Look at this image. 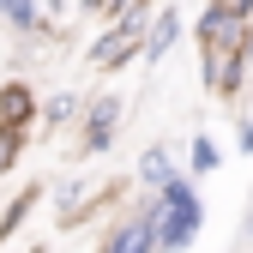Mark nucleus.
I'll return each mask as SVG.
<instances>
[{
  "instance_id": "14",
  "label": "nucleus",
  "mask_w": 253,
  "mask_h": 253,
  "mask_svg": "<svg viewBox=\"0 0 253 253\" xmlns=\"http://www.w3.org/2000/svg\"><path fill=\"white\" fill-rule=\"evenodd\" d=\"M79 12H97V18H109V12H115V0H79Z\"/></svg>"
},
{
  "instance_id": "2",
  "label": "nucleus",
  "mask_w": 253,
  "mask_h": 253,
  "mask_svg": "<svg viewBox=\"0 0 253 253\" xmlns=\"http://www.w3.org/2000/svg\"><path fill=\"white\" fill-rule=\"evenodd\" d=\"M121 126H126V103L115 97V90H90L84 97V115H79V157L84 163H97V157H109L115 151V139H121Z\"/></svg>"
},
{
  "instance_id": "1",
  "label": "nucleus",
  "mask_w": 253,
  "mask_h": 253,
  "mask_svg": "<svg viewBox=\"0 0 253 253\" xmlns=\"http://www.w3.org/2000/svg\"><path fill=\"white\" fill-rule=\"evenodd\" d=\"M157 199V253H187L205 235V199H199V181H169Z\"/></svg>"
},
{
  "instance_id": "11",
  "label": "nucleus",
  "mask_w": 253,
  "mask_h": 253,
  "mask_svg": "<svg viewBox=\"0 0 253 253\" xmlns=\"http://www.w3.org/2000/svg\"><path fill=\"white\" fill-rule=\"evenodd\" d=\"M181 169H187V181L217 175V169H223V151H217V139H211V133H193V139H187V151H181Z\"/></svg>"
},
{
  "instance_id": "15",
  "label": "nucleus",
  "mask_w": 253,
  "mask_h": 253,
  "mask_svg": "<svg viewBox=\"0 0 253 253\" xmlns=\"http://www.w3.org/2000/svg\"><path fill=\"white\" fill-rule=\"evenodd\" d=\"M223 6H229L235 18H253V0H223Z\"/></svg>"
},
{
  "instance_id": "13",
  "label": "nucleus",
  "mask_w": 253,
  "mask_h": 253,
  "mask_svg": "<svg viewBox=\"0 0 253 253\" xmlns=\"http://www.w3.org/2000/svg\"><path fill=\"white\" fill-rule=\"evenodd\" d=\"M235 151H241V157H253V115H241V121H235Z\"/></svg>"
},
{
  "instance_id": "6",
  "label": "nucleus",
  "mask_w": 253,
  "mask_h": 253,
  "mask_svg": "<svg viewBox=\"0 0 253 253\" xmlns=\"http://www.w3.org/2000/svg\"><path fill=\"white\" fill-rule=\"evenodd\" d=\"M37 115H42L37 84L18 79V73H6V79H0V126H12V133H30V126H37Z\"/></svg>"
},
{
  "instance_id": "12",
  "label": "nucleus",
  "mask_w": 253,
  "mask_h": 253,
  "mask_svg": "<svg viewBox=\"0 0 253 253\" xmlns=\"http://www.w3.org/2000/svg\"><path fill=\"white\" fill-rule=\"evenodd\" d=\"M30 151V133H12V126H0V181L18 169V157Z\"/></svg>"
},
{
  "instance_id": "10",
  "label": "nucleus",
  "mask_w": 253,
  "mask_h": 253,
  "mask_svg": "<svg viewBox=\"0 0 253 253\" xmlns=\"http://www.w3.org/2000/svg\"><path fill=\"white\" fill-rule=\"evenodd\" d=\"M42 193H48V187H42V181H30V187H18V193H12L6 205H0V247H6V241L24 229V217L42 205Z\"/></svg>"
},
{
  "instance_id": "18",
  "label": "nucleus",
  "mask_w": 253,
  "mask_h": 253,
  "mask_svg": "<svg viewBox=\"0 0 253 253\" xmlns=\"http://www.w3.org/2000/svg\"><path fill=\"white\" fill-rule=\"evenodd\" d=\"M24 253H48V241H30V247H24Z\"/></svg>"
},
{
  "instance_id": "7",
  "label": "nucleus",
  "mask_w": 253,
  "mask_h": 253,
  "mask_svg": "<svg viewBox=\"0 0 253 253\" xmlns=\"http://www.w3.org/2000/svg\"><path fill=\"white\" fill-rule=\"evenodd\" d=\"M241 37H247V18H235L223 0H205V12L193 24V42L199 48H241Z\"/></svg>"
},
{
  "instance_id": "8",
  "label": "nucleus",
  "mask_w": 253,
  "mask_h": 253,
  "mask_svg": "<svg viewBox=\"0 0 253 253\" xmlns=\"http://www.w3.org/2000/svg\"><path fill=\"white\" fill-rule=\"evenodd\" d=\"M0 30H12V37H48V42H60V30L42 18V0H0Z\"/></svg>"
},
{
  "instance_id": "4",
  "label": "nucleus",
  "mask_w": 253,
  "mask_h": 253,
  "mask_svg": "<svg viewBox=\"0 0 253 253\" xmlns=\"http://www.w3.org/2000/svg\"><path fill=\"white\" fill-rule=\"evenodd\" d=\"M187 37V18H181V6L175 0H163L157 6V18L145 24V48H139V67H163V60L175 54V42Z\"/></svg>"
},
{
  "instance_id": "17",
  "label": "nucleus",
  "mask_w": 253,
  "mask_h": 253,
  "mask_svg": "<svg viewBox=\"0 0 253 253\" xmlns=\"http://www.w3.org/2000/svg\"><path fill=\"white\" fill-rule=\"evenodd\" d=\"M241 235H247V241H253V205H247V217H241Z\"/></svg>"
},
{
  "instance_id": "5",
  "label": "nucleus",
  "mask_w": 253,
  "mask_h": 253,
  "mask_svg": "<svg viewBox=\"0 0 253 253\" xmlns=\"http://www.w3.org/2000/svg\"><path fill=\"white\" fill-rule=\"evenodd\" d=\"M187 169H181V157H175V145L169 139H151L145 151H139V163H133V187L139 193H163L169 181H181Z\"/></svg>"
},
{
  "instance_id": "3",
  "label": "nucleus",
  "mask_w": 253,
  "mask_h": 253,
  "mask_svg": "<svg viewBox=\"0 0 253 253\" xmlns=\"http://www.w3.org/2000/svg\"><path fill=\"white\" fill-rule=\"evenodd\" d=\"M247 67L253 60L241 48H199V84L211 90V97H223V103H235L247 90Z\"/></svg>"
},
{
  "instance_id": "16",
  "label": "nucleus",
  "mask_w": 253,
  "mask_h": 253,
  "mask_svg": "<svg viewBox=\"0 0 253 253\" xmlns=\"http://www.w3.org/2000/svg\"><path fill=\"white\" fill-rule=\"evenodd\" d=\"M241 54L253 60V18H247V37H241Z\"/></svg>"
},
{
  "instance_id": "9",
  "label": "nucleus",
  "mask_w": 253,
  "mask_h": 253,
  "mask_svg": "<svg viewBox=\"0 0 253 253\" xmlns=\"http://www.w3.org/2000/svg\"><path fill=\"white\" fill-rule=\"evenodd\" d=\"M79 115H84V97H79V90H54V97H42L37 133H79Z\"/></svg>"
}]
</instances>
